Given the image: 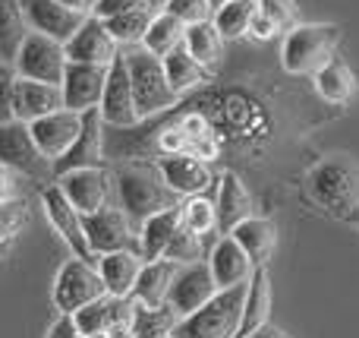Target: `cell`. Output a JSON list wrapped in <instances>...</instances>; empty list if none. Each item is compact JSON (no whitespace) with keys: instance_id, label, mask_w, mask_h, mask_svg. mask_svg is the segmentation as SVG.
<instances>
[{"instance_id":"cell-1","label":"cell","mask_w":359,"mask_h":338,"mask_svg":"<svg viewBox=\"0 0 359 338\" xmlns=\"http://www.w3.org/2000/svg\"><path fill=\"white\" fill-rule=\"evenodd\" d=\"M114 181H117V206L123 209L136 225H142L149 215L164 212V209L183 202V196H177L174 190L168 187V181H164L158 164H149V162L120 164Z\"/></svg>"},{"instance_id":"cell-2","label":"cell","mask_w":359,"mask_h":338,"mask_svg":"<svg viewBox=\"0 0 359 338\" xmlns=\"http://www.w3.org/2000/svg\"><path fill=\"white\" fill-rule=\"evenodd\" d=\"M243 297H246V285L215 291V297L205 301L198 310L180 316L174 335L177 338H236Z\"/></svg>"},{"instance_id":"cell-3","label":"cell","mask_w":359,"mask_h":338,"mask_svg":"<svg viewBox=\"0 0 359 338\" xmlns=\"http://www.w3.org/2000/svg\"><path fill=\"white\" fill-rule=\"evenodd\" d=\"M337 44H341V29L331 22L293 25L280 48V63L293 76H312L334 57Z\"/></svg>"},{"instance_id":"cell-4","label":"cell","mask_w":359,"mask_h":338,"mask_svg":"<svg viewBox=\"0 0 359 338\" xmlns=\"http://www.w3.org/2000/svg\"><path fill=\"white\" fill-rule=\"evenodd\" d=\"M309 196L331 215H353L359 202V168L344 155L325 158L309 171Z\"/></svg>"},{"instance_id":"cell-5","label":"cell","mask_w":359,"mask_h":338,"mask_svg":"<svg viewBox=\"0 0 359 338\" xmlns=\"http://www.w3.org/2000/svg\"><path fill=\"white\" fill-rule=\"evenodd\" d=\"M123 60H126V73H130V82H133V98H136L139 117L161 114L180 101V95L170 89L168 76H164L161 57H155L145 48H130V51H123Z\"/></svg>"},{"instance_id":"cell-6","label":"cell","mask_w":359,"mask_h":338,"mask_svg":"<svg viewBox=\"0 0 359 338\" xmlns=\"http://www.w3.org/2000/svg\"><path fill=\"white\" fill-rule=\"evenodd\" d=\"M82 228H86L88 247H92L95 256L114 253V250H133L142 256L139 234H136L139 225L120 206H104L92 215H82Z\"/></svg>"},{"instance_id":"cell-7","label":"cell","mask_w":359,"mask_h":338,"mask_svg":"<svg viewBox=\"0 0 359 338\" xmlns=\"http://www.w3.org/2000/svg\"><path fill=\"white\" fill-rule=\"evenodd\" d=\"M13 67H16V76L60 86L63 70H67L63 41H57V38H50V35H41V32H29V35L22 38V44H19L16 57H13Z\"/></svg>"},{"instance_id":"cell-8","label":"cell","mask_w":359,"mask_h":338,"mask_svg":"<svg viewBox=\"0 0 359 338\" xmlns=\"http://www.w3.org/2000/svg\"><path fill=\"white\" fill-rule=\"evenodd\" d=\"M107 294L104 282L98 275V266L86 263V259H67L63 269L57 272L54 282V307L60 310V316H73L79 307L92 304L95 297Z\"/></svg>"},{"instance_id":"cell-9","label":"cell","mask_w":359,"mask_h":338,"mask_svg":"<svg viewBox=\"0 0 359 338\" xmlns=\"http://www.w3.org/2000/svg\"><path fill=\"white\" fill-rule=\"evenodd\" d=\"M57 187L63 190L73 209L79 215H92L98 209L111 206L114 200V183H111V174L104 168H73V171H63L57 174Z\"/></svg>"},{"instance_id":"cell-10","label":"cell","mask_w":359,"mask_h":338,"mask_svg":"<svg viewBox=\"0 0 359 338\" xmlns=\"http://www.w3.org/2000/svg\"><path fill=\"white\" fill-rule=\"evenodd\" d=\"M98 111H101V120L117 126V130L139 124V111H136V98H133V82H130V73H126L123 51L107 67V79H104L101 101H98Z\"/></svg>"},{"instance_id":"cell-11","label":"cell","mask_w":359,"mask_h":338,"mask_svg":"<svg viewBox=\"0 0 359 338\" xmlns=\"http://www.w3.org/2000/svg\"><path fill=\"white\" fill-rule=\"evenodd\" d=\"M41 202H44V212H48V219H50V225H54V231L60 234L63 244L73 250V256L86 259V263H98V256H95L92 247H88L86 228H82V215L76 212L73 202L63 196V190L57 187V183L44 187Z\"/></svg>"},{"instance_id":"cell-12","label":"cell","mask_w":359,"mask_h":338,"mask_svg":"<svg viewBox=\"0 0 359 338\" xmlns=\"http://www.w3.org/2000/svg\"><path fill=\"white\" fill-rule=\"evenodd\" d=\"M104 79H107V67L67 60V70H63V79H60L63 108L79 114L88 111V108H98L101 92H104Z\"/></svg>"},{"instance_id":"cell-13","label":"cell","mask_w":359,"mask_h":338,"mask_svg":"<svg viewBox=\"0 0 359 338\" xmlns=\"http://www.w3.org/2000/svg\"><path fill=\"white\" fill-rule=\"evenodd\" d=\"M101 130H104V120H101L98 108L82 111V124H79V133H76L73 145H69L60 158L50 162L54 174H63V171H73V168H98L101 164V139H104Z\"/></svg>"},{"instance_id":"cell-14","label":"cell","mask_w":359,"mask_h":338,"mask_svg":"<svg viewBox=\"0 0 359 338\" xmlns=\"http://www.w3.org/2000/svg\"><path fill=\"white\" fill-rule=\"evenodd\" d=\"M67 60L76 63H98V67H111L114 57L120 54V44L111 38L98 16H86V22L73 32L69 41H63Z\"/></svg>"},{"instance_id":"cell-15","label":"cell","mask_w":359,"mask_h":338,"mask_svg":"<svg viewBox=\"0 0 359 338\" xmlns=\"http://www.w3.org/2000/svg\"><path fill=\"white\" fill-rule=\"evenodd\" d=\"M0 164L22 171V174H44V168L50 162L38 152L35 139L29 133V124L13 117L6 124H0Z\"/></svg>"},{"instance_id":"cell-16","label":"cell","mask_w":359,"mask_h":338,"mask_svg":"<svg viewBox=\"0 0 359 338\" xmlns=\"http://www.w3.org/2000/svg\"><path fill=\"white\" fill-rule=\"evenodd\" d=\"M215 291H217V285H215V278H211L208 263H202V259H198V263H183L177 269L174 285H170V291H168V304L180 316H186L202 307L205 301H211Z\"/></svg>"},{"instance_id":"cell-17","label":"cell","mask_w":359,"mask_h":338,"mask_svg":"<svg viewBox=\"0 0 359 338\" xmlns=\"http://www.w3.org/2000/svg\"><path fill=\"white\" fill-rule=\"evenodd\" d=\"M79 124H82L79 111L60 108V111H50V114H44V117L32 120L29 133H32V139H35L38 152H41L48 162H54V158H60L63 152L73 145L76 133H79Z\"/></svg>"},{"instance_id":"cell-18","label":"cell","mask_w":359,"mask_h":338,"mask_svg":"<svg viewBox=\"0 0 359 338\" xmlns=\"http://www.w3.org/2000/svg\"><path fill=\"white\" fill-rule=\"evenodd\" d=\"M158 168H161L168 187L183 200L186 196H202L208 187H215V174H211L208 162L192 155V152H170L161 158Z\"/></svg>"},{"instance_id":"cell-19","label":"cell","mask_w":359,"mask_h":338,"mask_svg":"<svg viewBox=\"0 0 359 338\" xmlns=\"http://www.w3.org/2000/svg\"><path fill=\"white\" fill-rule=\"evenodd\" d=\"M22 13H25V22H29L32 32L50 35V38H57V41H69L73 32L86 22L82 13H73L69 6H63L60 0H22Z\"/></svg>"},{"instance_id":"cell-20","label":"cell","mask_w":359,"mask_h":338,"mask_svg":"<svg viewBox=\"0 0 359 338\" xmlns=\"http://www.w3.org/2000/svg\"><path fill=\"white\" fill-rule=\"evenodd\" d=\"M60 108H63L60 86L16 76V82H13V117L16 120L32 124V120L44 117V114H50V111H60Z\"/></svg>"},{"instance_id":"cell-21","label":"cell","mask_w":359,"mask_h":338,"mask_svg":"<svg viewBox=\"0 0 359 338\" xmlns=\"http://www.w3.org/2000/svg\"><path fill=\"white\" fill-rule=\"evenodd\" d=\"M208 269H211V278H215L217 291L221 288H233V285H246L249 275H252L255 263L249 259V253L236 244L233 238H221L215 244V250L208 253Z\"/></svg>"},{"instance_id":"cell-22","label":"cell","mask_w":359,"mask_h":338,"mask_svg":"<svg viewBox=\"0 0 359 338\" xmlns=\"http://www.w3.org/2000/svg\"><path fill=\"white\" fill-rule=\"evenodd\" d=\"M145 259L133 250H114V253H101L98 256V275L104 282L107 294L111 297H130L136 288L139 269H142Z\"/></svg>"},{"instance_id":"cell-23","label":"cell","mask_w":359,"mask_h":338,"mask_svg":"<svg viewBox=\"0 0 359 338\" xmlns=\"http://www.w3.org/2000/svg\"><path fill=\"white\" fill-rule=\"evenodd\" d=\"M268 307H271V285H268L265 266H255L246 282V297H243V313L236 338H249L259 326L268 323Z\"/></svg>"},{"instance_id":"cell-24","label":"cell","mask_w":359,"mask_h":338,"mask_svg":"<svg viewBox=\"0 0 359 338\" xmlns=\"http://www.w3.org/2000/svg\"><path fill=\"white\" fill-rule=\"evenodd\" d=\"M183 263H177V259H151V263H142V269H139V278H136V288H133V301L139 304H168V291L170 285H174V275L177 269Z\"/></svg>"},{"instance_id":"cell-25","label":"cell","mask_w":359,"mask_h":338,"mask_svg":"<svg viewBox=\"0 0 359 338\" xmlns=\"http://www.w3.org/2000/svg\"><path fill=\"white\" fill-rule=\"evenodd\" d=\"M183 225V212H180V202L164 212H155L142 221V231H139V247H142V259L151 263V259H161L168 244L174 240V234Z\"/></svg>"},{"instance_id":"cell-26","label":"cell","mask_w":359,"mask_h":338,"mask_svg":"<svg viewBox=\"0 0 359 338\" xmlns=\"http://www.w3.org/2000/svg\"><path fill=\"white\" fill-rule=\"evenodd\" d=\"M227 234L249 253V259H252L255 266H265L268 256L274 253V244H278V231H274V225L268 219H259V215L243 219L240 225H233Z\"/></svg>"},{"instance_id":"cell-27","label":"cell","mask_w":359,"mask_h":338,"mask_svg":"<svg viewBox=\"0 0 359 338\" xmlns=\"http://www.w3.org/2000/svg\"><path fill=\"white\" fill-rule=\"evenodd\" d=\"M215 212H217V225H221L224 231H230L233 225H240L243 219L252 215V196H249L246 183H243L236 174H224L221 177V190H217Z\"/></svg>"},{"instance_id":"cell-28","label":"cell","mask_w":359,"mask_h":338,"mask_svg":"<svg viewBox=\"0 0 359 338\" xmlns=\"http://www.w3.org/2000/svg\"><path fill=\"white\" fill-rule=\"evenodd\" d=\"M161 63H164V76H168L170 89H174L177 95L192 92V89H198L202 82L211 79V70L202 67V63H198L196 57H192L189 51L183 48V44H180V48H174L170 54H164Z\"/></svg>"},{"instance_id":"cell-29","label":"cell","mask_w":359,"mask_h":338,"mask_svg":"<svg viewBox=\"0 0 359 338\" xmlns=\"http://www.w3.org/2000/svg\"><path fill=\"white\" fill-rule=\"evenodd\" d=\"M183 48L196 57L202 67L215 70L224 57V35L217 32V25L211 19H202V22H189L183 35Z\"/></svg>"},{"instance_id":"cell-30","label":"cell","mask_w":359,"mask_h":338,"mask_svg":"<svg viewBox=\"0 0 359 338\" xmlns=\"http://www.w3.org/2000/svg\"><path fill=\"white\" fill-rule=\"evenodd\" d=\"M312 76H316L318 95H322L325 101H331V105H347V101L353 98V92H356L353 70L344 60H337V57H331V60Z\"/></svg>"},{"instance_id":"cell-31","label":"cell","mask_w":359,"mask_h":338,"mask_svg":"<svg viewBox=\"0 0 359 338\" xmlns=\"http://www.w3.org/2000/svg\"><path fill=\"white\" fill-rule=\"evenodd\" d=\"M29 22L22 13V0H0V60L13 63L22 38L29 35Z\"/></svg>"},{"instance_id":"cell-32","label":"cell","mask_w":359,"mask_h":338,"mask_svg":"<svg viewBox=\"0 0 359 338\" xmlns=\"http://www.w3.org/2000/svg\"><path fill=\"white\" fill-rule=\"evenodd\" d=\"M183 35H186V22H180L177 16H170L168 10H161L151 16L149 32L142 35V48L151 51L155 57H164L183 44Z\"/></svg>"},{"instance_id":"cell-33","label":"cell","mask_w":359,"mask_h":338,"mask_svg":"<svg viewBox=\"0 0 359 338\" xmlns=\"http://www.w3.org/2000/svg\"><path fill=\"white\" fill-rule=\"evenodd\" d=\"M180 313L170 304H139L133 310V338H158L164 332H174Z\"/></svg>"},{"instance_id":"cell-34","label":"cell","mask_w":359,"mask_h":338,"mask_svg":"<svg viewBox=\"0 0 359 338\" xmlns=\"http://www.w3.org/2000/svg\"><path fill=\"white\" fill-rule=\"evenodd\" d=\"M255 10H259V0H227L215 10V19L211 22L217 25L224 38H240L249 32V22H252Z\"/></svg>"},{"instance_id":"cell-35","label":"cell","mask_w":359,"mask_h":338,"mask_svg":"<svg viewBox=\"0 0 359 338\" xmlns=\"http://www.w3.org/2000/svg\"><path fill=\"white\" fill-rule=\"evenodd\" d=\"M158 10H130V13H120V16H111V19H101L104 29L111 32V38L117 44H139L142 35L149 32V22Z\"/></svg>"},{"instance_id":"cell-36","label":"cell","mask_w":359,"mask_h":338,"mask_svg":"<svg viewBox=\"0 0 359 338\" xmlns=\"http://www.w3.org/2000/svg\"><path fill=\"white\" fill-rule=\"evenodd\" d=\"M111 307H114V297L111 294L95 297L92 304H86V307H79L73 313L76 329H79L86 338L88 335H101L107 329V320H111Z\"/></svg>"},{"instance_id":"cell-37","label":"cell","mask_w":359,"mask_h":338,"mask_svg":"<svg viewBox=\"0 0 359 338\" xmlns=\"http://www.w3.org/2000/svg\"><path fill=\"white\" fill-rule=\"evenodd\" d=\"M180 212H183V225L196 234H208L217 228L215 202H208L205 196H186V200L180 202Z\"/></svg>"},{"instance_id":"cell-38","label":"cell","mask_w":359,"mask_h":338,"mask_svg":"<svg viewBox=\"0 0 359 338\" xmlns=\"http://www.w3.org/2000/svg\"><path fill=\"white\" fill-rule=\"evenodd\" d=\"M164 256L177 259V263H198V259H202V234H196L186 225H180V231L168 244V250H164Z\"/></svg>"},{"instance_id":"cell-39","label":"cell","mask_w":359,"mask_h":338,"mask_svg":"<svg viewBox=\"0 0 359 338\" xmlns=\"http://www.w3.org/2000/svg\"><path fill=\"white\" fill-rule=\"evenodd\" d=\"M133 310H136L133 297H114L111 320H107L104 335L107 338H133Z\"/></svg>"},{"instance_id":"cell-40","label":"cell","mask_w":359,"mask_h":338,"mask_svg":"<svg viewBox=\"0 0 359 338\" xmlns=\"http://www.w3.org/2000/svg\"><path fill=\"white\" fill-rule=\"evenodd\" d=\"M259 13L278 25V32H290L297 25V4L293 0H259Z\"/></svg>"},{"instance_id":"cell-41","label":"cell","mask_w":359,"mask_h":338,"mask_svg":"<svg viewBox=\"0 0 359 338\" xmlns=\"http://www.w3.org/2000/svg\"><path fill=\"white\" fill-rule=\"evenodd\" d=\"M25 225V206L22 202H0V247H6L19 234V228Z\"/></svg>"},{"instance_id":"cell-42","label":"cell","mask_w":359,"mask_h":338,"mask_svg":"<svg viewBox=\"0 0 359 338\" xmlns=\"http://www.w3.org/2000/svg\"><path fill=\"white\" fill-rule=\"evenodd\" d=\"M164 10L170 13V16H177L180 22H202V19L211 16V4L208 0H168V6Z\"/></svg>"},{"instance_id":"cell-43","label":"cell","mask_w":359,"mask_h":338,"mask_svg":"<svg viewBox=\"0 0 359 338\" xmlns=\"http://www.w3.org/2000/svg\"><path fill=\"white\" fill-rule=\"evenodd\" d=\"M130 10H158V6H155V0H98L92 16L111 19V16H120V13H130Z\"/></svg>"},{"instance_id":"cell-44","label":"cell","mask_w":359,"mask_h":338,"mask_svg":"<svg viewBox=\"0 0 359 338\" xmlns=\"http://www.w3.org/2000/svg\"><path fill=\"white\" fill-rule=\"evenodd\" d=\"M13 82H16V67L0 60V124L13 120Z\"/></svg>"},{"instance_id":"cell-45","label":"cell","mask_w":359,"mask_h":338,"mask_svg":"<svg viewBox=\"0 0 359 338\" xmlns=\"http://www.w3.org/2000/svg\"><path fill=\"white\" fill-rule=\"evenodd\" d=\"M246 35H252L255 41H268V38H274L278 35V25L271 22V19H265L259 10H255V16H252V22H249V32Z\"/></svg>"},{"instance_id":"cell-46","label":"cell","mask_w":359,"mask_h":338,"mask_svg":"<svg viewBox=\"0 0 359 338\" xmlns=\"http://www.w3.org/2000/svg\"><path fill=\"white\" fill-rule=\"evenodd\" d=\"M48 338H86L76 329V323H73V316H60V320L50 326V332H48Z\"/></svg>"},{"instance_id":"cell-47","label":"cell","mask_w":359,"mask_h":338,"mask_svg":"<svg viewBox=\"0 0 359 338\" xmlns=\"http://www.w3.org/2000/svg\"><path fill=\"white\" fill-rule=\"evenodd\" d=\"M13 193H16V177H13V168L0 164V202L13 200Z\"/></svg>"},{"instance_id":"cell-48","label":"cell","mask_w":359,"mask_h":338,"mask_svg":"<svg viewBox=\"0 0 359 338\" xmlns=\"http://www.w3.org/2000/svg\"><path fill=\"white\" fill-rule=\"evenodd\" d=\"M60 4H63V6H69L73 13L92 16V13H95V4H98V0H60Z\"/></svg>"},{"instance_id":"cell-49","label":"cell","mask_w":359,"mask_h":338,"mask_svg":"<svg viewBox=\"0 0 359 338\" xmlns=\"http://www.w3.org/2000/svg\"><path fill=\"white\" fill-rule=\"evenodd\" d=\"M249 338H287V335L280 332V329H274V326H268V323H265V326H259Z\"/></svg>"},{"instance_id":"cell-50","label":"cell","mask_w":359,"mask_h":338,"mask_svg":"<svg viewBox=\"0 0 359 338\" xmlns=\"http://www.w3.org/2000/svg\"><path fill=\"white\" fill-rule=\"evenodd\" d=\"M208 4H211V10H217V6H221V4H227V0H208Z\"/></svg>"},{"instance_id":"cell-51","label":"cell","mask_w":359,"mask_h":338,"mask_svg":"<svg viewBox=\"0 0 359 338\" xmlns=\"http://www.w3.org/2000/svg\"><path fill=\"white\" fill-rule=\"evenodd\" d=\"M350 219H353L356 225H359V202H356V209H353V215H350Z\"/></svg>"},{"instance_id":"cell-52","label":"cell","mask_w":359,"mask_h":338,"mask_svg":"<svg viewBox=\"0 0 359 338\" xmlns=\"http://www.w3.org/2000/svg\"><path fill=\"white\" fill-rule=\"evenodd\" d=\"M158 338H177L174 332H164V335H158Z\"/></svg>"},{"instance_id":"cell-53","label":"cell","mask_w":359,"mask_h":338,"mask_svg":"<svg viewBox=\"0 0 359 338\" xmlns=\"http://www.w3.org/2000/svg\"><path fill=\"white\" fill-rule=\"evenodd\" d=\"M88 338H107V335H104V332H101V335H88Z\"/></svg>"},{"instance_id":"cell-54","label":"cell","mask_w":359,"mask_h":338,"mask_svg":"<svg viewBox=\"0 0 359 338\" xmlns=\"http://www.w3.org/2000/svg\"><path fill=\"white\" fill-rule=\"evenodd\" d=\"M4 250H6V247H0V256H4Z\"/></svg>"}]
</instances>
